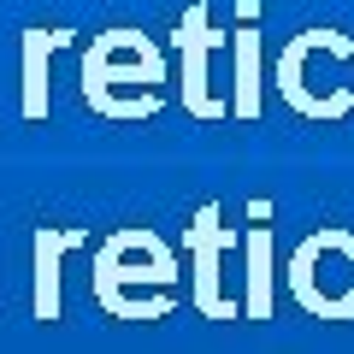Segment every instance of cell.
I'll use <instances>...</instances> for the list:
<instances>
[{"mask_svg": "<svg viewBox=\"0 0 354 354\" xmlns=\"http://www.w3.org/2000/svg\"><path fill=\"white\" fill-rule=\"evenodd\" d=\"M77 83H83V106L95 118L142 124V118H153L165 106V95H160L165 48L153 36H142V30H130V24L101 30L77 53Z\"/></svg>", "mask_w": 354, "mask_h": 354, "instance_id": "1", "label": "cell"}, {"mask_svg": "<svg viewBox=\"0 0 354 354\" xmlns=\"http://www.w3.org/2000/svg\"><path fill=\"white\" fill-rule=\"evenodd\" d=\"M77 242H83V230H53V225L36 230V307H41V319H53V307H59V254L77 248Z\"/></svg>", "mask_w": 354, "mask_h": 354, "instance_id": "8", "label": "cell"}, {"mask_svg": "<svg viewBox=\"0 0 354 354\" xmlns=\"http://www.w3.org/2000/svg\"><path fill=\"white\" fill-rule=\"evenodd\" d=\"M325 48L337 53V59H354V41L342 36V30L313 24V30H301V36H290V41H283L278 65H272V83H278L283 106H290V113H301V118H348V113H354V88L319 95V88L307 83V59H313V53H325Z\"/></svg>", "mask_w": 354, "mask_h": 354, "instance_id": "2", "label": "cell"}, {"mask_svg": "<svg viewBox=\"0 0 354 354\" xmlns=\"http://www.w3.org/2000/svg\"><path fill=\"white\" fill-rule=\"evenodd\" d=\"M189 266H195V301L207 307V313H230V301L218 295V260H225V248H236V230L218 225V207L207 201L201 213L189 218Z\"/></svg>", "mask_w": 354, "mask_h": 354, "instance_id": "5", "label": "cell"}, {"mask_svg": "<svg viewBox=\"0 0 354 354\" xmlns=\"http://www.w3.org/2000/svg\"><path fill=\"white\" fill-rule=\"evenodd\" d=\"M266 295H272V236L254 230L248 236V313H266Z\"/></svg>", "mask_w": 354, "mask_h": 354, "instance_id": "9", "label": "cell"}, {"mask_svg": "<svg viewBox=\"0 0 354 354\" xmlns=\"http://www.w3.org/2000/svg\"><path fill=\"white\" fill-rule=\"evenodd\" d=\"M77 30H24V41H18V65H24V83H18V113L36 124V118H48L53 106V88H48V59L59 48H71Z\"/></svg>", "mask_w": 354, "mask_h": 354, "instance_id": "6", "label": "cell"}, {"mask_svg": "<svg viewBox=\"0 0 354 354\" xmlns=\"http://www.w3.org/2000/svg\"><path fill=\"white\" fill-rule=\"evenodd\" d=\"M230 59H236V71H230V113L236 118H260V77H266V36L254 24H242L236 36H230Z\"/></svg>", "mask_w": 354, "mask_h": 354, "instance_id": "7", "label": "cell"}, {"mask_svg": "<svg viewBox=\"0 0 354 354\" xmlns=\"http://www.w3.org/2000/svg\"><path fill=\"white\" fill-rule=\"evenodd\" d=\"M218 41H225V36L213 30L207 0H189V12H183V24H177V36H171L177 59H183V83H177V95H183V106H189V118H207V124L230 118V101H218L213 83H207V65H213Z\"/></svg>", "mask_w": 354, "mask_h": 354, "instance_id": "4", "label": "cell"}, {"mask_svg": "<svg viewBox=\"0 0 354 354\" xmlns=\"http://www.w3.org/2000/svg\"><path fill=\"white\" fill-rule=\"evenodd\" d=\"M236 18H242V24H254V18H260V0H236Z\"/></svg>", "mask_w": 354, "mask_h": 354, "instance_id": "10", "label": "cell"}, {"mask_svg": "<svg viewBox=\"0 0 354 354\" xmlns=\"http://www.w3.org/2000/svg\"><path fill=\"white\" fill-rule=\"evenodd\" d=\"M171 278H177L171 248H165L153 230H142V225H130V230H118V236H106L101 254H95V301H101V307H118L124 283L165 290Z\"/></svg>", "mask_w": 354, "mask_h": 354, "instance_id": "3", "label": "cell"}]
</instances>
